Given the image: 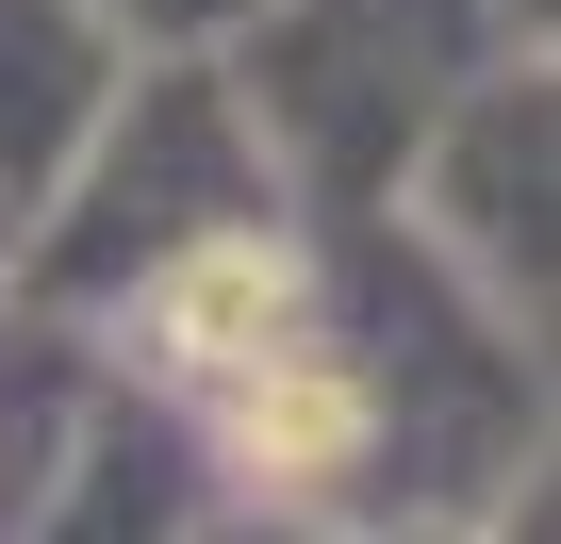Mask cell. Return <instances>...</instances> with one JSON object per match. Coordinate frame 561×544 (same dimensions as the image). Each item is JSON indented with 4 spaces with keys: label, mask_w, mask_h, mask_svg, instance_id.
<instances>
[{
    "label": "cell",
    "mask_w": 561,
    "mask_h": 544,
    "mask_svg": "<svg viewBox=\"0 0 561 544\" xmlns=\"http://www.w3.org/2000/svg\"><path fill=\"white\" fill-rule=\"evenodd\" d=\"M0 264H18V198H0Z\"/></svg>",
    "instance_id": "5b68a950"
},
{
    "label": "cell",
    "mask_w": 561,
    "mask_h": 544,
    "mask_svg": "<svg viewBox=\"0 0 561 544\" xmlns=\"http://www.w3.org/2000/svg\"><path fill=\"white\" fill-rule=\"evenodd\" d=\"M512 34H545L528 0H248L215 34V67L298 215H380L413 132L446 116V83L495 67Z\"/></svg>",
    "instance_id": "6da1fadb"
},
{
    "label": "cell",
    "mask_w": 561,
    "mask_h": 544,
    "mask_svg": "<svg viewBox=\"0 0 561 544\" xmlns=\"http://www.w3.org/2000/svg\"><path fill=\"white\" fill-rule=\"evenodd\" d=\"M116 67H133V18H116V0H0V198H18V231L83 165Z\"/></svg>",
    "instance_id": "3957f363"
},
{
    "label": "cell",
    "mask_w": 561,
    "mask_h": 544,
    "mask_svg": "<svg viewBox=\"0 0 561 544\" xmlns=\"http://www.w3.org/2000/svg\"><path fill=\"white\" fill-rule=\"evenodd\" d=\"M116 18H133V34H165V50H215L248 0H116Z\"/></svg>",
    "instance_id": "277c9868"
},
{
    "label": "cell",
    "mask_w": 561,
    "mask_h": 544,
    "mask_svg": "<svg viewBox=\"0 0 561 544\" xmlns=\"http://www.w3.org/2000/svg\"><path fill=\"white\" fill-rule=\"evenodd\" d=\"M545 34H512L495 67H462L446 83V116L413 132V165H397V231L446 264V281H479L528 347H545Z\"/></svg>",
    "instance_id": "7a4b0ae2"
},
{
    "label": "cell",
    "mask_w": 561,
    "mask_h": 544,
    "mask_svg": "<svg viewBox=\"0 0 561 544\" xmlns=\"http://www.w3.org/2000/svg\"><path fill=\"white\" fill-rule=\"evenodd\" d=\"M528 18H545V0H528Z\"/></svg>",
    "instance_id": "8992f818"
}]
</instances>
